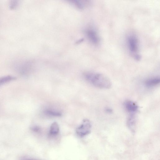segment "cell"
<instances>
[{
    "instance_id": "obj_1",
    "label": "cell",
    "mask_w": 160,
    "mask_h": 160,
    "mask_svg": "<svg viewBox=\"0 0 160 160\" xmlns=\"http://www.w3.org/2000/svg\"><path fill=\"white\" fill-rule=\"evenodd\" d=\"M87 81L98 88L107 89L112 86L110 79L104 74L98 73H87L84 75Z\"/></svg>"
},
{
    "instance_id": "obj_2",
    "label": "cell",
    "mask_w": 160,
    "mask_h": 160,
    "mask_svg": "<svg viewBox=\"0 0 160 160\" xmlns=\"http://www.w3.org/2000/svg\"><path fill=\"white\" fill-rule=\"evenodd\" d=\"M91 126L90 121L87 119H85L82 123L77 128L76 133L81 137L84 136L90 133Z\"/></svg>"
},
{
    "instance_id": "obj_3",
    "label": "cell",
    "mask_w": 160,
    "mask_h": 160,
    "mask_svg": "<svg viewBox=\"0 0 160 160\" xmlns=\"http://www.w3.org/2000/svg\"><path fill=\"white\" fill-rule=\"evenodd\" d=\"M128 43L131 52L134 54L138 49V43L137 38L134 36H130L128 38Z\"/></svg>"
},
{
    "instance_id": "obj_4",
    "label": "cell",
    "mask_w": 160,
    "mask_h": 160,
    "mask_svg": "<svg viewBox=\"0 0 160 160\" xmlns=\"http://www.w3.org/2000/svg\"><path fill=\"white\" fill-rule=\"evenodd\" d=\"M124 106L126 110L131 114H134L138 110V107L134 102L128 100L124 103Z\"/></svg>"
},
{
    "instance_id": "obj_5",
    "label": "cell",
    "mask_w": 160,
    "mask_h": 160,
    "mask_svg": "<svg viewBox=\"0 0 160 160\" xmlns=\"http://www.w3.org/2000/svg\"><path fill=\"white\" fill-rule=\"evenodd\" d=\"M160 82V78L156 77L147 79L145 81L144 84L147 87L151 88L157 85Z\"/></svg>"
},
{
    "instance_id": "obj_6",
    "label": "cell",
    "mask_w": 160,
    "mask_h": 160,
    "mask_svg": "<svg viewBox=\"0 0 160 160\" xmlns=\"http://www.w3.org/2000/svg\"><path fill=\"white\" fill-rule=\"evenodd\" d=\"M87 35L89 39L94 44H97L99 39L96 32L93 30L89 29L87 31Z\"/></svg>"
},
{
    "instance_id": "obj_7",
    "label": "cell",
    "mask_w": 160,
    "mask_h": 160,
    "mask_svg": "<svg viewBox=\"0 0 160 160\" xmlns=\"http://www.w3.org/2000/svg\"><path fill=\"white\" fill-rule=\"evenodd\" d=\"M127 126L132 132L134 131L136 124L135 117L134 114H131L128 118L127 121Z\"/></svg>"
},
{
    "instance_id": "obj_8",
    "label": "cell",
    "mask_w": 160,
    "mask_h": 160,
    "mask_svg": "<svg viewBox=\"0 0 160 160\" xmlns=\"http://www.w3.org/2000/svg\"><path fill=\"white\" fill-rule=\"evenodd\" d=\"M59 127L58 124L56 122L52 124L50 127L49 134L52 136L57 135L59 132Z\"/></svg>"
},
{
    "instance_id": "obj_9",
    "label": "cell",
    "mask_w": 160,
    "mask_h": 160,
    "mask_svg": "<svg viewBox=\"0 0 160 160\" xmlns=\"http://www.w3.org/2000/svg\"><path fill=\"white\" fill-rule=\"evenodd\" d=\"M16 78L12 75H7L0 77V86L8 82L13 81Z\"/></svg>"
},
{
    "instance_id": "obj_10",
    "label": "cell",
    "mask_w": 160,
    "mask_h": 160,
    "mask_svg": "<svg viewBox=\"0 0 160 160\" xmlns=\"http://www.w3.org/2000/svg\"><path fill=\"white\" fill-rule=\"evenodd\" d=\"M44 112L46 115L50 116L59 117L62 115L61 113L60 112L50 109L46 110Z\"/></svg>"
},
{
    "instance_id": "obj_11",
    "label": "cell",
    "mask_w": 160,
    "mask_h": 160,
    "mask_svg": "<svg viewBox=\"0 0 160 160\" xmlns=\"http://www.w3.org/2000/svg\"><path fill=\"white\" fill-rule=\"evenodd\" d=\"M74 4L79 8L82 9L84 6V4L80 1L74 0L72 1Z\"/></svg>"
},
{
    "instance_id": "obj_12",
    "label": "cell",
    "mask_w": 160,
    "mask_h": 160,
    "mask_svg": "<svg viewBox=\"0 0 160 160\" xmlns=\"http://www.w3.org/2000/svg\"><path fill=\"white\" fill-rule=\"evenodd\" d=\"M19 4V2L18 1H11L9 2V8L11 9H15L18 7Z\"/></svg>"
},
{
    "instance_id": "obj_13",
    "label": "cell",
    "mask_w": 160,
    "mask_h": 160,
    "mask_svg": "<svg viewBox=\"0 0 160 160\" xmlns=\"http://www.w3.org/2000/svg\"><path fill=\"white\" fill-rule=\"evenodd\" d=\"M31 129L35 132H39L40 130V128L37 126H33L31 127Z\"/></svg>"
},
{
    "instance_id": "obj_14",
    "label": "cell",
    "mask_w": 160,
    "mask_h": 160,
    "mask_svg": "<svg viewBox=\"0 0 160 160\" xmlns=\"http://www.w3.org/2000/svg\"><path fill=\"white\" fill-rule=\"evenodd\" d=\"M106 111L108 112L111 113L112 112V110L110 108H107L106 109Z\"/></svg>"
},
{
    "instance_id": "obj_15",
    "label": "cell",
    "mask_w": 160,
    "mask_h": 160,
    "mask_svg": "<svg viewBox=\"0 0 160 160\" xmlns=\"http://www.w3.org/2000/svg\"></svg>"
}]
</instances>
